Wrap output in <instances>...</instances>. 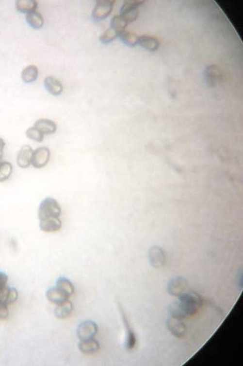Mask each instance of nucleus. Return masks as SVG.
I'll use <instances>...</instances> for the list:
<instances>
[{"mask_svg":"<svg viewBox=\"0 0 243 366\" xmlns=\"http://www.w3.org/2000/svg\"><path fill=\"white\" fill-rule=\"evenodd\" d=\"M179 297L178 302L170 305L169 312L172 316L187 319L195 315L203 305V300L196 293H184Z\"/></svg>","mask_w":243,"mask_h":366,"instance_id":"1","label":"nucleus"},{"mask_svg":"<svg viewBox=\"0 0 243 366\" xmlns=\"http://www.w3.org/2000/svg\"><path fill=\"white\" fill-rule=\"evenodd\" d=\"M62 209L56 200L47 197L41 202L38 210L39 220L44 219L58 218L61 215Z\"/></svg>","mask_w":243,"mask_h":366,"instance_id":"2","label":"nucleus"},{"mask_svg":"<svg viewBox=\"0 0 243 366\" xmlns=\"http://www.w3.org/2000/svg\"><path fill=\"white\" fill-rule=\"evenodd\" d=\"M8 277L3 272H0V305H8L16 302L18 298L17 291L7 286Z\"/></svg>","mask_w":243,"mask_h":366,"instance_id":"3","label":"nucleus"},{"mask_svg":"<svg viewBox=\"0 0 243 366\" xmlns=\"http://www.w3.org/2000/svg\"><path fill=\"white\" fill-rule=\"evenodd\" d=\"M98 331V327L95 322L86 320L79 326L77 333L81 341L93 339Z\"/></svg>","mask_w":243,"mask_h":366,"instance_id":"4","label":"nucleus"},{"mask_svg":"<svg viewBox=\"0 0 243 366\" xmlns=\"http://www.w3.org/2000/svg\"><path fill=\"white\" fill-rule=\"evenodd\" d=\"M148 259L150 264L155 268H161L165 266L167 262V254L162 248L154 246L148 252Z\"/></svg>","mask_w":243,"mask_h":366,"instance_id":"5","label":"nucleus"},{"mask_svg":"<svg viewBox=\"0 0 243 366\" xmlns=\"http://www.w3.org/2000/svg\"><path fill=\"white\" fill-rule=\"evenodd\" d=\"M188 281L182 276L173 278L168 284L167 291L169 294L179 296L186 292L188 288Z\"/></svg>","mask_w":243,"mask_h":366,"instance_id":"6","label":"nucleus"},{"mask_svg":"<svg viewBox=\"0 0 243 366\" xmlns=\"http://www.w3.org/2000/svg\"><path fill=\"white\" fill-rule=\"evenodd\" d=\"M50 152L49 149L45 146L39 147L33 151L32 164L36 168H42L49 162Z\"/></svg>","mask_w":243,"mask_h":366,"instance_id":"7","label":"nucleus"},{"mask_svg":"<svg viewBox=\"0 0 243 366\" xmlns=\"http://www.w3.org/2000/svg\"><path fill=\"white\" fill-rule=\"evenodd\" d=\"M167 328L171 333L178 338H181L186 334L187 328L182 319L170 315L168 318Z\"/></svg>","mask_w":243,"mask_h":366,"instance_id":"8","label":"nucleus"},{"mask_svg":"<svg viewBox=\"0 0 243 366\" xmlns=\"http://www.w3.org/2000/svg\"><path fill=\"white\" fill-rule=\"evenodd\" d=\"M113 4L112 1H98L93 11V18L101 20L107 18L112 11Z\"/></svg>","mask_w":243,"mask_h":366,"instance_id":"9","label":"nucleus"},{"mask_svg":"<svg viewBox=\"0 0 243 366\" xmlns=\"http://www.w3.org/2000/svg\"><path fill=\"white\" fill-rule=\"evenodd\" d=\"M118 307H119V310L120 315H121L122 316V321L124 322V326L126 327L127 333L126 348L128 350H131V349H133L136 345V335L135 334H134L133 329H131L128 318H127L126 312L124 311L123 307H122V305L120 304H119Z\"/></svg>","mask_w":243,"mask_h":366,"instance_id":"10","label":"nucleus"},{"mask_svg":"<svg viewBox=\"0 0 243 366\" xmlns=\"http://www.w3.org/2000/svg\"><path fill=\"white\" fill-rule=\"evenodd\" d=\"M33 151L30 146H24L21 148L16 158V163L19 167L22 168L30 167L32 163Z\"/></svg>","mask_w":243,"mask_h":366,"instance_id":"11","label":"nucleus"},{"mask_svg":"<svg viewBox=\"0 0 243 366\" xmlns=\"http://www.w3.org/2000/svg\"><path fill=\"white\" fill-rule=\"evenodd\" d=\"M62 223L59 218L44 219L40 220L41 230L47 233L57 232L61 229Z\"/></svg>","mask_w":243,"mask_h":366,"instance_id":"12","label":"nucleus"},{"mask_svg":"<svg viewBox=\"0 0 243 366\" xmlns=\"http://www.w3.org/2000/svg\"><path fill=\"white\" fill-rule=\"evenodd\" d=\"M47 297L49 302L57 305L62 304V303L69 300L68 296H67L65 293L62 292L57 287L48 290L47 293Z\"/></svg>","mask_w":243,"mask_h":366,"instance_id":"13","label":"nucleus"},{"mask_svg":"<svg viewBox=\"0 0 243 366\" xmlns=\"http://www.w3.org/2000/svg\"><path fill=\"white\" fill-rule=\"evenodd\" d=\"M34 127L42 132L43 134H51L57 130V125L54 121L47 119H41L37 120Z\"/></svg>","mask_w":243,"mask_h":366,"instance_id":"14","label":"nucleus"},{"mask_svg":"<svg viewBox=\"0 0 243 366\" xmlns=\"http://www.w3.org/2000/svg\"><path fill=\"white\" fill-rule=\"evenodd\" d=\"M138 3H126L122 7L120 13L121 16L127 22L134 20L138 16V12L137 10Z\"/></svg>","mask_w":243,"mask_h":366,"instance_id":"15","label":"nucleus"},{"mask_svg":"<svg viewBox=\"0 0 243 366\" xmlns=\"http://www.w3.org/2000/svg\"><path fill=\"white\" fill-rule=\"evenodd\" d=\"M45 86L49 93L54 95H59L63 91V85L53 76H48L45 79Z\"/></svg>","mask_w":243,"mask_h":366,"instance_id":"16","label":"nucleus"},{"mask_svg":"<svg viewBox=\"0 0 243 366\" xmlns=\"http://www.w3.org/2000/svg\"><path fill=\"white\" fill-rule=\"evenodd\" d=\"M79 350L85 354H93L97 352L100 349V345L95 338L88 340L81 341L79 345Z\"/></svg>","mask_w":243,"mask_h":366,"instance_id":"17","label":"nucleus"},{"mask_svg":"<svg viewBox=\"0 0 243 366\" xmlns=\"http://www.w3.org/2000/svg\"><path fill=\"white\" fill-rule=\"evenodd\" d=\"M73 311V305L70 301L57 305L55 310V314L60 319H65L70 316Z\"/></svg>","mask_w":243,"mask_h":366,"instance_id":"18","label":"nucleus"},{"mask_svg":"<svg viewBox=\"0 0 243 366\" xmlns=\"http://www.w3.org/2000/svg\"><path fill=\"white\" fill-rule=\"evenodd\" d=\"M37 7V2L34 0H19L16 1V8L21 13H30L35 11Z\"/></svg>","mask_w":243,"mask_h":366,"instance_id":"19","label":"nucleus"},{"mask_svg":"<svg viewBox=\"0 0 243 366\" xmlns=\"http://www.w3.org/2000/svg\"><path fill=\"white\" fill-rule=\"evenodd\" d=\"M26 21L31 27L34 29L42 28L44 23V19L42 14L35 11L27 14Z\"/></svg>","mask_w":243,"mask_h":366,"instance_id":"20","label":"nucleus"},{"mask_svg":"<svg viewBox=\"0 0 243 366\" xmlns=\"http://www.w3.org/2000/svg\"><path fill=\"white\" fill-rule=\"evenodd\" d=\"M38 69L35 66L26 67L21 72V79L26 83H31L35 81L38 78Z\"/></svg>","mask_w":243,"mask_h":366,"instance_id":"21","label":"nucleus"},{"mask_svg":"<svg viewBox=\"0 0 243 366\" xmlns=\"http://www.w3.org/2000/svg\"><path fill=\"white\" fill-rule=\"evenodd\" d=\"M56 287L60 291L65 293L69 298L74 293V287L70 281L65 277H60L57 281Z\"/></svg>","mask_w":243,"mask_h":366,"instance_id":"22","label":"nucleus"},{"mask_svg":"<svg viewBox=\"0 0 243 366\" xmlns=\"http://www.w3.org/2000/svg\"><path fill=\"white\" fill-rule=\"evenodd\" d=\"M139 45L150 51H155L159 47L158 40L156 38L150 36H143L138 38Z\"/></svg>","mask_w":243,"mask_h":366,"instance_id":"23","label":"nucleus"},{"mask_svg":"<svg viewBox=\"0 0 243 366\" xmlns=\"http://www.w3.org/2000/svg\"><path fill=\"white\" fill-rule=\"evenodd\" d=\"M13 167L10 163L0 162V183L5 182L11 177Z\"/></svg>","mask_w":243,"mask_h":366,"instance_id":"24","label":"nucleus"},{"mask_svg":"<svg viewBox=\"0 0 243 366\" xmlns=\"http://www.w3.org/2000/svg\"><path fill=\"white\" fill-rule=\"evenodd\" d=\"M127 25V21L120 16H114V18H112V22H111L112 28L116 31L119 35L120 33H121L125 30Z\"/></svg>","mask_w":243,"mask_h":366,"instance_id":"25","label":"nucleus"},{"mask_svg":"<svg viewBox=\"0 0 243 366\" xmlns=\"http://www.w3.org/2000/svg\"><path fill=\"white\" fill-rule=\"evenodd\" d=\"M119 35L121 40L129 46L133 47L138 42V38L134 34L128 32L126 30L120 33Z\"/></svg>","mask_w":243,"mask_h":366,"instance_id":"26","label":"nucleus"},{"mask_svg":"<svg viewBox=\"0 0 243 366\" xmlns=\"http://www.w3.org/2000/svg\"><path fill=\"white\" fill-rule=\"evenodd\" d=\"M26 134L29 139L38 142V143H42L44 139V134L34 127L28 128L26 132Z\"/></svg>","mask_w":243,"mask_h":366,"instance_id":"27","label":"nucleus"},{"mask_svg":"<svg viewBox=\"0 0 243 366\" xmlns=\"http://www.w3.org/2000/svg\"><path fill=\"white\" fill-rule=\"evenodd\" d=\"M118 35H119V34H118L116 31L113 30V28H111L108 29L107 31H105V32L100 36V42L105 43V44H107V43H110L114 40Z\"/></svg>","mask_w":243,"mask_h":366,"instance_id":"28","label":"nucleus"},{"mask_svg":"<svg viewBox=\"0 0 243 366\" xmlns=\"http://www.w3.org/2000/svg\"><path fill=\"white\" fill-rule=\"evenodd\" d=\"M9 316L8 305H0V320H5Z\"/></svg>","mask_w":243,"mask_h":366,"instance_id":"29","label":"nucleus"},{"mask_svg":"<svg viewBox=\"0 0 243 366\" xmlns=\"http://www.w3.org/2000/svg\"><path fill=\"white\" fill-rule=\"evenodd\" d=\"M5 146V142L4 141L3 139L0 137V162H1V161L2 160V158H3L4 148Z\"/></svg>","mask_w":243,"mask_h":366,"instance_id":"30","label":"nucleus"}]
</instances>
